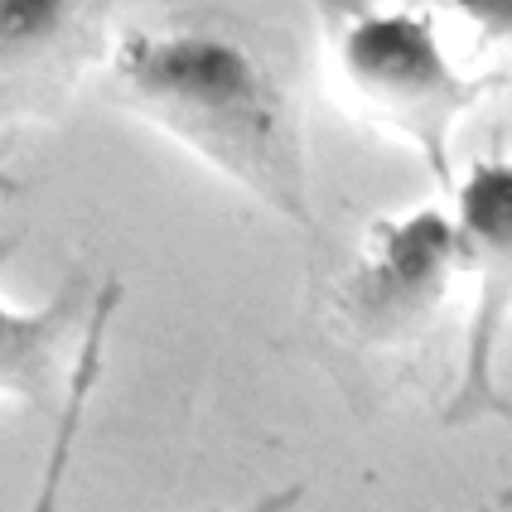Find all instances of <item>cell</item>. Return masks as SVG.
I'll return each mask as SVG.
<instances>
[{
  "label": "cell",
  "mask_w": 512,
  "mask_h": 512,
  "mask_svg": "<svg viewBox=\"0 0 512 512\" xmlns=\"http://www.w3.org/2000/svg\"><path fill=\"white\" fill-rule=\"evenodd\" d=\"M459 271L455 213L421 203L377 218L339 290V314L368 343H397L426 329Z\"/></svg>",
  "instance_id": "277c9868"
},
{
  "label": "cell",
  "mask_w": 512,
  "mask_h": 512,
  "mask_svg": "<svg viewBox=\"0 0 512 512\" xmlns=\"http://www.w3.org/2000/svg\"><path fill=\"white\" fill-rule=\"evenodd\" d=\"M450 213L459 232V271H469L474 295L455 387L440 416L450 430L479 421L512 426V397L498 377V353L512 324V155H484L455 174Z\"/></svg>",
  "instance_id": "3957f363"
},
{
  "label": "cell",
  "mask_w": 512,
  "mask_h": 512,
  "mask_svg": "<svg viewBox=\"0 0 512 512\" xmlns=\"http://www.w3.org/2000/svg\"><path fill=\"white\" fill-rule=\"evenodd\" d=\"M116 310H121V281H102L97 300H92L87 334L78 343V358H73V372H68V387H63V401L54 411L44 469H39V484H34V498H29L25 512H63L68 479H73V455H78V440L87 430V406H92V392H97L102 368H107V334H112Z\"/></svg>",
  "instance_id": "52a82bcc"
},
{
  "label": "cell",
  "mask_w": 512,
  "mask_h": 512,
  "mask_svg": "<svg viewBox=\"0 0 512 512\" xmlns=\"http://www.w3.org/2000/svg\"><path fill=\"white\" fill-rule=\"evenodd\" d=\"M112 92L131 116L184 145L290 228H314L300 112L276 68L232 29L184 20L121 34Z\"/></svg>",
  "instance_id": "6da1fadb"
},
{
  "label": "cell",
  "mask_w": 512,
  "mask_h": 512,
  "mask_svg": "<svg viewBox=\"0 0 512 512\" xmlns=\"http://www.w3.org/2000/svg\"><path fill=\"white\" fill-rule=\"evenodd\" d=\"M102 54V0H0V136L49 116Z\"/></svg>",
  "instance_id": "5b68a950"
},
{
  "label": "cell",
  "mask_w": 512,
  "mask_h": 512,
  "mask_svg": "<svg viewBox=\"0 0 512 512\" xmlns=\"http://www.w3.org/2000/svg\"><path fill=\"white\" fill-rule=\"evenodd\" d=\"M334 68L353 107L411 145L435 184L455 189V131L493 92V73H464L421 5H358L334 29Z\"/></svg>",
  "instance_id": "7a4b0ae2"
},
{
  "label": "cell",
  "mask_w": 512,
  "mask_h": 512,
  "mask_svg": "<svg viewBox=\"0 0 512 512\" xmlns=\"http://www.w3.org/2000/svg\"><path fill=\"white\" fill-rule=\"evenodd\" d=\"M450 10L469 25L479 49L512 44V0H450Z\"/></svg>",
  "instance_id": "ba28073f"
},
{
  "label": "cell",
  "mask_w": 512,
  "mask_h": 512,
  "mask_svg": "<svg viewBox=\"0 0 512 512\" xmlns=\"http://www.w3.org/2000/svg\"><path fill=\"white\" fill-rule=\"evenodd\" d=\"M300 498H305V484H285V488H266L261 498L242 503V508H208V512H295Z\"/></svg>",
  "instance_id": "9c48e42d"
},
{
  "label": "cell",
  "mask_w": 512,
  "mask_h": 512,
  "mask_svg": "<svg viewBox=\"0 0 512 512\" xmlns=\"http://www.w3.org/2000/svg\"><path fill=\"white\" fill-rule=\"evenodd\" d=\"M15 232L0 228V276L15 256ZM97 285L68 276L49 305H15L0 285V401H25L34 411H58L68 372L78 358V343L92 319Z\"/></svg>",
  "instance_id": "8992f818"
}]
</instances>
